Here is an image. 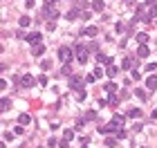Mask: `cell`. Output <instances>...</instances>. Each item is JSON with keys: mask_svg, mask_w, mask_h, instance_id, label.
<instances>
[{"mask_svg": "<svg viewBox=\"0 0 157 148\" xmlns=\"http://www.w3.org/2000/svg\"><path fill=\"white\" fill-rule=\"evenodd\" d=\"M155 16H157V0H146L144 5L137 7V16H135V20L150 23Z\"/></svg>", "mask_w": 157, "mask_h": 148, "instance_id": "1", "label": "cell"}, {"mask_svg": "<svg viewBox=\"0 0 157 148\" xmlns=\"http://www.w3.org/2000/svg\"><path fill=\"white\" fill-rule=\"evenodd\" d=\"M74 52L79 54V56H76V58H79V63H83V65H85V63H88V47L76 45V47H74Z\"/></svg>", "mask_w": 157, "mask_h": 148, "instance_id": "2", "label": "cell"}, {"mask_svg": "<svg viewBox=\"0 0 157 148\" xmlns=\"http://www.w3.org/2000/svg\"><path fill=\"white\" fill-rule=\"evenodd\" d=\"M72 54H74V52L70 50V47H61V50H58V58H61L63 63H67V61H72Z\"/></svg>", "mask_w": 157, "mask_h": 148, "instance_id": "3", "label": "cell"}, {"mask_svg": "<svg viewBox=\"0 0 157 148\" xmlns=\"http://www.w3.org/2000/svg\"><path fill=\"white\" fill-rule=\"evenodd\" d=\"M70 87H72V90H81V87H83V79L76 77V74H72V77H70Z\"/></svg>", "mask_w": 157, "mask_h": 148, "instance_id": "4", "label": "cell"}, {"mask_svg": "<svg viewBox=\"0 0 157 148\" xmlns=\"http://www.w3.org/2000/svg\"><path fill=\"white\" fill-rule=\"evenodd\" d=\"M41 38H43V36L38 34V31H31V34L25 36V41L29 43V45H38V43H41Z\"/></svg>", "mask_w": 157, "mask_h": 148, "instance_id": "5", "label": "cell"}, {"mask_svg": "<svg viewBox=\"0 0 157 148\" xmlns=\"http://www.w3.org/2000/svg\"><path fill=\"white\" fill-rule=\"evenodd\" d=\"M20 85L23 87H31L34 85V77H31V74H23L20 77Z\"/></svg>", "mask_w": 157, "mask_h": 148, "instance_id": "6", "label": "cell"}, {"mask_svg": "<svg viewBox=\"0 0 157 148\" xmlns=\"http://www.w3.org/2000/svg\"><path fill=\"white\" fill-rule=\"evenodd\" d=\"M81 34H83V36H88V38H92V36H96V34H99V27L90 25V27H85V29H83Z\"/></svg>", "mask_w": 157, "mask_h": 148, "instance_id": "7", "label": "cell"}, {"mask_svg": "<svg viewBox=\"0 0 157 148\" xmlns=\"http://www.w3.org/2000/svg\"><path fill=\"white\" fill-rule=\"evenodd\" d=\"M56 16H58V11H56L50 2H47V7H45V18H56Z\"/></svg>", "mask_w": 157, "mask_h": 148, "instance_id": "8", "label": "cell"}, {"mask_svg": "<svg viewBox=\"0 0 157 148\" xmlns=\"http://www.w3.org/2000/svg\"><path fill=\"white\" fill-rule=\"evenodd\" d=\"M146 87H148V90H155V87H157V77H155V74H150V77L146 79Z\"/></svg>", "mask_w": 157, "mask_h": 148, "instance_id": "9", "label": "cell"}, {"mask_svg": "<svg viewBox=\"0 0 157 148\" xmlns=\"http://www.w3.org/2000/svg\"><path fill=\"white\" fill-rule=\"evenodd\" d=\"M92 9L94 11H103L106 9V2H103V0H92Z\"/></svg>", "mask_w": 157, "mask_h": 148, "instance_id": "10", "label": "cell"}, {"mask_svg": "<svg viewBox=\"0 0 157 148\" xmlns=\"http://www.w3.org/2000/svg\"><path fill=\"white\" fill-rule=\"evenodd\" d=\"M148 54H150V52H148V47H146V45H139V50H137V56H139V58H148Z\"/></svg>", "mask_w": 157, "mask_h": 148, "instance_id": "11", "label": "cell"}, {"mask_svg": "<svg viewBox=\"0 0 157 148\" xmlns=\"http://www.w3.org/2000/svg\"><path fill=\"white\" fill-rule=\"evenodd\" d=\"M135 38H137V43H139V45H146V43H148V34H144V31H139Z\"/></svg>", "mask_w": 157, "mask_h": 148, "instance_id": "12", "label": "cell"}, {"mask_svg": "<svg viewBox=\"0 0 157 148\" xmlns=\"http://www.w3.org/2000/svg\"><path fill=\"white\" fill-rule=\"evenodd\" d=\"M31 52H34V56H43V52H45V47L38 43V45H31Z\"/></svg>", "mask_w": 157, "mask_h": 148, "instance_id": "13", "label": "cell"}, {"mask_svg": "<svg viewBox=\"0 0 157 148\" xmlns=\"http://www.w3.org/2000/svg\"><path fill=\"white\" fill-rule=\"evenodd\" d=\"M96 61L101 63V65H103V63H106V65H110L112 58H110V56H106V54H96Z\"/></svg>", "mask_w": 157, "mask_h": 148, "instance_id": "14", "label": "cell"}, {"mask_svg": "<svg viewBox=\"0 0 157 148\" xmlns=\"http://www.w3.org/2000/svg\"><path fill=\"white\" fill-rule=\"evenodd\" d=\"M29 121H31V117H29V114H27V112H23L20 117H18V123H20V126H27V123H29Z\"/></svg>", "mask_w": 157, "mask_h": 148, "instance_id": "15", "label": "cell"}, {"mask_svg": "<svg viewBox=\"0 0 157 148\" xmlns=\"http://www.w3.org/2000/svg\"><path fill=\"white\" fill-rule=\"evenodd\" d=\"M128 117L130 119H139L142 117V110H139V108H132V110H128Z\"/></svg>", "mask_w": 157, "mask_h": 148, "instance_id": "16", "label": "cell"}, {"mask_svg": "<svg viewBox=\"0 0 157 148\" xmlns=\"http://www.w3.org/2000/svg\"><path fill=\"white\" fill-rule=\"evenodd\" d=\"M18 25H20V27H29L31 25V18H29V16H23L20 20H18Z\"/></svg>", "mask_w": 157, "mask_h": 148, "instance_id": "17", "label": "cell"}, {"mask_svg": "<svg viewBox=\"0 0 157 148\" xmlns=\"http://www.w3.org/2000/svg\"><path fill=\"white\" fill-rule=\"evenodd\" d=\"M76 16H79V9H70L65 18H67V20H76Z\"/></svg>", "mask_w": 157, "mask_h": 148, "instance_id": "18", "label": "cell"}, {"mask_svg": "<svg viewBox=\"0 0 157 148\" xmlns=\"http://www.w3.org/2000/svg\"><path fill=\"white\" fill-rule=\"evenodd\" d=\"M115 92H117L115 83H106V94H115Z\"/></svg>", "mask_w": 157, "mask_h": 148, "instance_id": "19", "label": "cell"}, {"mask_svg": "<svg viewBox=\"0 0 157 148\" xmlns=\"http://www.w3.org/2000/svg\"><path fill=\"white\" fill-rule=\"evenodd\" d=\"M121 67H123V70H130V67H132V58H123V61H121Z\"/></svg>", "mask_w": 157, "mask_h": 148, "instance_id": "20", "label": "cell"}, {"mask_svg": "<svg viewBox=\"0 0 157 148\" xmlns=\"http://www.w3.org/2000/svg\"><path fill=\"white\" fill-rule=\"evenodd\" d=\"M9 106H11V101H9V99H2V101H0V110H9Z\"/></svg>", "mask_w": 157, "mask_h": 148, "instance_id": "21", "label": "cell"}, {"mask_svg": "<svg viewBox=\"0 0 157 148\" xmlns=\"http://www.w3.org/2000/svg\"><path fill=\"white\" fill-rule=\"evenodd\" d=\"M117 72H119V70H117V67H115V65L110 63V65H108V70H106V74H108V77H115Z\"/></svg>", "mask_w": 157, "mask_h": 148, "instance_id": "22", "label": "cell"}, {"mask_svg": "<svg viewBox=\"0 0 157 148\" xmlns=\"http://www.w3.org/2000/svg\"><path fill=\"white\" fill-rule=\"evenodd\" d=\"M106 146H108V148H115V146H117V139H115V137H106Z\"/></svg>", "mask_w": 157, "mask_h": 148, "instance_id": "23", "label": "cell"}, {"mask_svg": "<svg viewBox=\"0 0 157 148\" xmlns=\"http://www.w3.org/2000/svg\"><path fill=\"white\" fill-rule=\"evenodd\" d=\"M112 123H115V126H121V123H123V117H121V114H115V117H112Z\"/></svg>", "mask_w": 157, "mask_h": 148, "instance_id": "24", "label": "cell"}, {"mask_svg": "<svg viewBox=\"0 0 157 148\" xmlns=\"http://www.w3.org/2000/svg\"><path fill=\"white\" fill-rule=\"evenodd\" d=\"M117 103H119V99H117L115 94H110V97H108V106H117Z\"/></svg>", "mask_w": 157, "mask_h": 148, "instance_id": "25", "label": "cell"}, {"mask_svg": "<svg viewBox=\"0 0 157 148\" xmlns=\"http://www.w3.org/2000/svg\"><path fill=\"white\" fill-rule=\"evenodd\" d=\"M63 137H65V139H70V141H72V139H74V130H70V128H67L65 133H63Z\"/></svg>", "mask_w": 157, "mask_h": 148, "instance_id": "26", "label": "cell"}, {"mask_svg": "<svg viewBox=\"0 0 157 148\" xmlns=\"http://www.w3.org/2000/svg\"><path fill=\"white\" fill-rule=\"evenodd\" d=\"M88 119H90V121H92V119H96V112H94V110H88V112H85V121H88Z\"/></svg>", "mask_w": 157, "mask_h": 148, "instance_id": "27", "label": "cell"}, {"mask_svg": "<svg viewBox=\"0 0 157 148\" xmlns=\"http://www.w3.org/2000/svg\"><path fill=\"white\" fill-rule=\"evenodd\" d=\"M58 146H61V148H70V139H65V137H63L61 141H58Z\"/></svg>", "mask_w": 157, "mask_h": 148, "instance_id": "28", "label": "cell"}, {"mask_svg": "<svg viewBox=\"0 0 157 148\" xmlns=\"http://www.w3.org/2000/svg\"><path fill=\"white\" fill-rule=\"evenodd\" d=\"M76 99H79V101H83V99H85V90H83V87L76 92Z\"/></svg>", "mask_w": 157, "mask_h": 148, "instance_id": "29", "label": "cell"}, {"mask_svg": "<svg viewBox=\"0 0 157 148\" xmlns=\"http://www.w3.org/2000/svg\"><path fill=\"white\" fill-rule=\"evenodd\" d=\"M63 74H65V77H72V70H70V65H67V63L63 65Z\"/></svg>", "mask_w": 157, "mask_h": 148, "instance_id": "30", "label": "cell"}, {"mask_svg": "<svg viewBox=\"0 0 157 148\" xmlns=\"http://www.w3.org/2000/svg\"><path fill=\"white\" fill-rule=\"evenodd\" d=\"M92 74H94V77H96V79H101V77H103V70H101V67H96V70H94V72H92Z\"/></svg>", "mask_w": 157, "mask_h": 148, "instance_id": "31", "label": "cell"}, {"mask_svg": "<svg viewBox=\"0 0 157 148\" xmlns=\"http://www.w3.org/2000/svg\"><path fill=\"white\" fill-rule=\"evenodd\" d=\"M117 137H119V139H126V130H123V128H119V130H117Z\"/></svg>", "mask_w": 157, "mask_h": 148, "instance_id": "32", "label": "cell"}, {"mask_svg": "<svg viewBox=\"0 0 157 148\" xmlns=\"http://www.w3.org/2000/svg\"><path fill=\"white\" fill-rule=\"evenodd\" d=\"M38 83H41V85H47V77H45V74H41V77H38Z\"/></svg>", "mask_w": 157, "mask_h": 148, "instance_id": "33", "label": "cell"}, {"mask_svg": "<svg viewBox=\"0 0 157 148\" xmlns=\"http://www.w3.org/2000/svg\"><path fill=\"white\" fill-rule=\"evenodd\" d=\"M130 79H132V81H139V79H142V74H139V72H132Z\"/></svg>", "mask_w": 157, "mask_h": 148, "instance_id": "34", "label": "cell"}, {"mask_svg": "<svg viewBox=\"0 0 157 148\" xmlns=\"http://www.w3.org/2000/svg\"><path fill=\"white\" fill-rule=\"evenodd\" d=\"M2 139H5V141H11V139H14V135H11V133H5V135H2Z\"/></svg>", "mask_w": 157, "mask_h": 148, "instance_id": "35", "label": "cell"}, {"mask_svg": "<svg viewBox=\"0 0 157 148\" xmlns=\"http://www.w3.org/2000/svg\"><path fill=\"white\" fill-rule=\"evenodd\" d=\"M92 81H96V77H94V74H88V77H85V83H92Z\"/></svg>", "mask_w": 157, "mask_h": 148, "instance_id": "36", "label": "cell"}, {"mask_svg": "<svg viewBox=\"0 0 157 148\" xmlns=\"http://www.w3.org/2000/svg\"><path fill=\"white\" fill-rule=\"evenodd\" d=\"M25 7H34V0H25Z\"/></svg>", "mask_w": 157, "mask_h": 148, "instance_id": "37", "label": "cell"}, {"mask_svg": "<svg viewBox=\"0 0 157 148\" xmlns=\"http://www.w3.org/2000/svg\"><path fill=\"white\" fill-rule=\"evenodd\" d=\"M153 119H157V110H153Z\"/></svg>", "mask_w": 157, "mask_h": 148, "instance_id": "38", "label": "cell"}, {"mask_svg": "<svg viewBox=\"0 0 157 148\" xmlns=\"http://www.w3.org/2000/svg\"><path fill=\"white\" fill-rule=\"evenodd\" d=\"M47 2H50V5H54V2H58V0H47Z\"/></svg>", "mask_w": 157, "mask_h": 148, "instance_id": "39", "label": "cell"}, {"mask_svg": "<svg viewBox=\"0 0 157 148\" xmlns=\"http://www.w3.org/2000/svg\"><path fill=\"white\" fill-rule=\"evenodd\" d=\"M126 2H132V0H126Z\"/></svg>", "mask_w": 157, "mask_h": 148, "instance_id": "40", "label": "cell"}, {"mask_svg": "<svg viewBox=\"0 0 157 148\" xmlns=\"http://www.w3.org/2000/svg\"><path fill=\"white\" fill-rule=\"evenodd\" d=\"M83 148H88V146H83Z\"/></svg>", "mask_w": 157, "mask_h": 148, "instance_id": "41", "label": "cell"}]
</instances>
